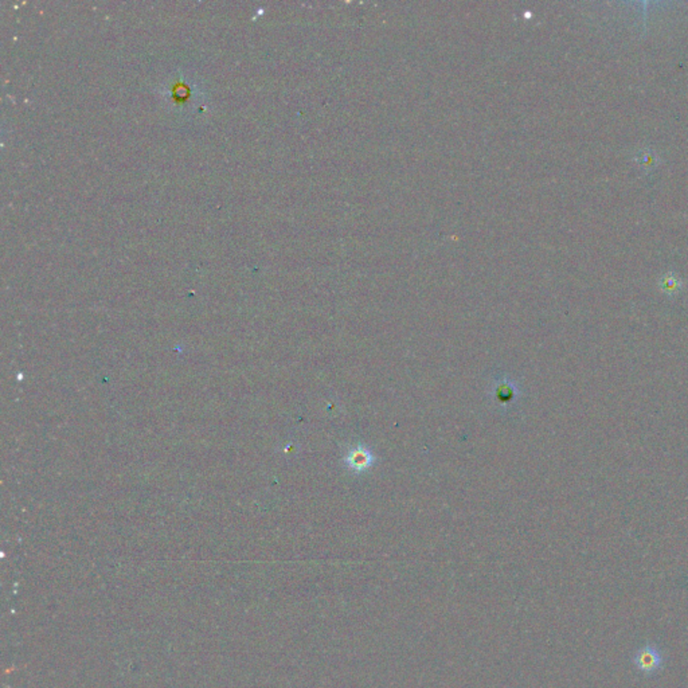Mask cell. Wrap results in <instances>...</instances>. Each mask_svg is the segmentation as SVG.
Here are the masks:
<instances>
[{"label": "cell", "mask_w": 688, "mask_h": 688, "mask_svg": "<svg viewBox=\"0 0 688 688\" xmlns=\"http://www.w3.org/2000/svg\"><path fill=\"white\" fill-rule=\"evenodd\" d=\"M347 468L355 473L367 472L375 464V456L366 447H351L344 456Z\"/></svg>", "instance_id": "obj_2"}, {"label": "cell", "mask_w": 688, "mask_h": 688, "mask_svg": "<svg viewBox=\"0 0 688 688\" xmlns=\"http://www.w3.org/2000/svg\"><path fill=\"white\" fill-rule=\"evenodd\" d=\"M664 662H666V659H664L663 653L660 652V649L652 646V644H647V646L637 649V652L634 653V656L632 659L634 669L644 675L656 673L657 671L663 669Z\"/></svg>", "instance_id": "obj_1"}, {"label": "cell", "mask_w": 688, "mask_h": 688, "mask_svg": "<svg viewBox=\"0 0 688 688\" xmlns=\"http://www.w3.org/2000/svg\"><path fill=\"white\" fill-rule=\"evenodd\" d=\"M495 392H496L495 395H496L497 402H500L502 406H506V405H509L507 402L513 399V397L516 394V389L510 381H502V385L499 383Z\"/></svg>", "instance_id": "obj_3"}]
</instances>
